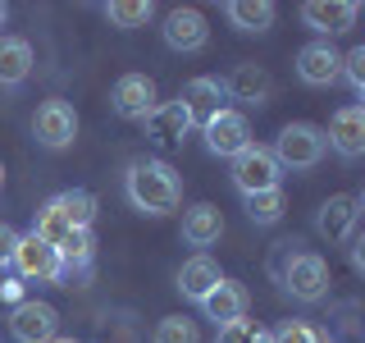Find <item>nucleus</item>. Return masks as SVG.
<instances>
[{
	"label": "nucleus",
	"mask_w": 365,
	"mask_h": 343,
	"mask_svg": "<svg viewBox=\"0 0 365 343\" xmlns=\"http://www.w3.org/2000/svg\"><path fill=\"white\" fill-rule=\"evenodd\" d=\"M0 183H5V169H0Z\"/></svg>",
	"instance_id": "obj_35"
},
{
	"label": "nucleus",
	"mask_w": 365,
	"mask_h": 343,
	"mask_svg": "<svg viewBox=\"0 0 365 343\" xmlns=\"http://www.w3.org/2000/svg\"><path fill=\"white\" fill-rule=\"evenodd\" d=\"M215 343H269V329L251 325V320H233V325H220Z\"/></svg>",
	"instance_id": "obj_30"
},
{
	"label": "nucleus",
	"mask_w": 365,
	"mask_h": 343,
	"mask_svg": "<svg viewBox=\"0 0 365 343\" xmlns=\"http://www.w3.org/2000/svg\"><path fill=\"white\" fill-rule=\"evenodd\" d=\"M220 234H224L220 206L201 202V206H192V211L182 215V238H187L192 247H215V243H220Z\"/></svg>",
	"instance_id": "obj_19"
},
{
	"label": "nucleus",
	"mask_w": 365,
	"mask_h": 343,
	"mask_svg": "<svg viewBox=\"0 0 365 343\" xmlns=\"http://www.w3.org/2000/svg\"><path fill=\"white\" fill-rule=\"evenodd\" d=\"M146 137H151L155 146H178L182 137H187V129H192V119H187V110L178 106V101H160V106L146 114Z\"/></svg>",
	"instance_id": "obj_13"
},
{
	"label": "nucleus",
	"mask_w": 365,
	"mask_h": 343,
	"mask_svg": "<svg viewBox=\"0 0 365 343\" xmlns=\"http://www.w3.org/2000/svg\"><path fill=\"white\" fill-rule=\"evenodd\" d=\"M178 106L187 110L192 124H210L215 114L224 110V87H220V78H192V83L182 87Z\"/></svg>",
	"instance_id": "obj_14"
},
{
	"label": "nucleus",
	"mask_w": 365,
	"mask_h": 343,
	"mask_svg": "<svg viewBox=\"0 0 365 343\" xmlns=\"http://www.w3.org/2000/svg\"><path fill=\"white\" fill-rule=\"evenodd\" d=\"M297 78L306 87H334L342 78V55L329 41H311L297 51Z\"/></svg>",
	"instance_id": "obj_9"
},
{
	"label": "nucleus",
	"mask_w": 365,
	"mask_h": 343,
	"mask_svg": "<svg viewBox=\"0 0 365 343\" xmlns=\"http://www.w3.org/2000/svg\"><path fill=\"white\" fill-rule=\"evenodd\" d=\"M269 343H329V334L315 329V325H306V320H283L269 334Z\"/></svg>",
	"instance_id": "obj_29"
},
{
	"label": "nucleus",
	"mask_w": 365,
	"mask_h": 343,
	"mask_svg": "<svg viewBox=\"0 0 365 343\" xmlns=\"http://www.w3.org/2000/svg\"><path fill=\"white\" fill-rule=\"evenodd\" d=\"M224 274H220V266H215L210 257H192V261H182V270H178V293L182 297H192V302H205V297L215 293V284H220Z\"/></svg>",
	"instance_id": "obj_18"
},
{
	"label": "nucleus",
	"mask_w": 365,
	"mask_h": 343,
	"mask_svg": "<svg viewBox=\"0 0 365 343\" xmlns=\"http://www.w3.org/2000/svg\"><path fill=\"white\" fill-rule=\"evenodd\" d=\"M60 266H64V274L68 270H91V257H96V243H91V229H73V234L64 238L60 247Z\"/></svg>",
	"instance_id": "obj_23"
},
{
	"label": "nucleus",
	"mask_w": 365,
	"mask_h": 343,
	"mask_svg": "<svg viewBox=\"0 0 365 343\" xmlns=\"http://www.w3.org/2000/svg\"><path fill=\"white\" fill-rule=\"evenodd\" d=\"M233 183L242 197H251V192H265V188H279V160H274L269 146H256L251 142L247 151L233 156Z\"/></svg>",
	"instance_id": "obj_5"
},
{
	"label": "nucleus",
	"mask_w": 365,
	"mask_h": 343,
	"mask_svg": "<svg viewBox=\"0 0 365 343\" xmlns=\"http://www.w3.org/2000/svg\"><path fill=\"white\" fill-rule=\"evenodd\" d=\"M220 87H224V96L242 101V106H265V101H269V91H274L269 74H265L260 64H237V69L224 78Z\"/></svg>",
	"instance_id": "obj_15"
},
{
	"label": "nucleus",
	"mask_w": 365,
	"mask_h": 343,
	"mask_svg": "<svg viewBox=\"0 0 365 343\" xmlns=\"http://www.w3.org/2000/svg\"><path fill=\"white\" fill-rule=\"evenodd\" d=\"M283 289H288L297 302H319L329 293V266L315 252H292L288 266H283Z\"/></svg>",
	"instance_id": "obj_3"
},
{
	"label": "nucleus",
	"mask_w": 365,
	"mask_h": 343,
	"mask_svg": "<svg viewBox=\"0 0 365 343\" xmlns=\"http://www.w3.org/2000/svg\"><path fill=\"white\" fill-rule=\"evenodd\" d=\"M361 14V5H351V0H311V5H302V19H306V28H315V32H347L351 23H356Z\"/></svg>",
	"instance_id": "obj_17"
},
{
	"label": "nucleus",
	"mask_w": 365,
	"mask_h": 343,
	"mask_svg": "<svg viewBox=\"0 0 365 343\" xmlns=\"http://www.w3.org/2000/svg\"><path fill=\"white\" fill-rule=\"evenodd\" d=\"M228 23L242 32H265L274 23V5L269 0H228Z\"/></svg>",
	"instance_id": "obj_22"
},
{
	"label": "nucleus",
	"mask_w": 365,
	"mask_h": 343,
	"mask_svg": "<svg viewBox=\"0 0 365 343\" xmlns=\"http://www.w3.org/2000/svg\"><path fill=\"white\" fill-rule=\"evenodd\" d=\"M201 133H205V151L210 156H228L233 160L237 151H247L251 146V129H247V114H237V110H220L210 124H201Z\"/></svg>",
	"instance_id": "obj_7"
},
{
	"label": "nucleus",
	"mask_w": 365,
	"mask_h": 343,
	"mask_svg": "<svg viewBox=\"0 0 365 343\" xmlns=\"http://www.w3.org/2000/svg\"><path fill=\"white\" fill-rule=\"evenodd\" d=\"M51 343H78V339H60V334H55V339H51Z\"/></svg>",
	"instance_id": "obj_34"
},
{
	"label": "nucleus",
	"mask_w": 365,
	"mask_h": 343,
	"mask_svg": "<svg viewBox=\"0 0 365 343\" xmlns=\"http://www.w3.org/2000/svg\"><path fill=\"white\" fill-rule=\"evenodd\" d=\"M160 32H165V46H169V51H182V55L201 51V46L210 41V28H205L201 9H169Z\"/></svg>",
	"instance_id": "obj_12"
},
{
	"label": "nucleus",
	"mask_w": 365,
	"mask_h": 343,
	"mask_svg": "<svg viewBox=\"0 0 365 343\" xmlns=\"http://www.w3.org/2000/svg\"><path fill=\"white\" fill-rule=\"evenodd\" d=\"M14 247H19V234L9 224H0V270L14 266Z\"/></svg>",
	"instance_id": "obj_32"
},
{
	"label": "nucleus",
	"mask_w": 365,
	"mask_h": 343,
	"mask_svg": "<svg viewBox=\"0 0 365 343\" xmlns=\"http://www.w3.org/2000/svg\"><path fill=\"white\" fill-rule=\"evenodd\" d=\"M247 289L237 279H220L215 284V293L201 302V312H205V320H215V325H233V320H247Z\"/></svg>",
	"instance_id": "obj_16"
},
{
	"label": "nucleus",
	"mask_w": 365,
	"mask_h": 343,
	"mask_svg": "<svg viewBox=\"0 0 365 343\" xmlns=\"http://www.w3.org/2000/svg\"><path fill=\"white\" fill-rule=\"evenodd\" d=\"M110 106H114V114L119 119H146L160 101H155V83L146 74H123L119 83H114V91H110Z\"/></svg>",
	"instance_id": "obj_10"
},
{
	"label": "nucleus",
	"mask_w": 365,
	"mask_h": 343,
	"mask_svg": "<svg viewBox=\"0 0 365 343\" xmlns=\"http://www.w3.org/2000/svg\"><path fill=\"white\" fill-rule=\"evenodd\" d=\"M32 74V46L23 37H0V83L19 87Z\"/></svg>",
	"instance_id": "obj_21"
},
{
	"label": "nucleus",
	"mask_w": 365,
	"mask_h": 343,
	"mask_svg": "<svg viewBox=\"0 0 365 343\" xmlns=\"http://www.w3.org/2000/svg\"><path fill=\"white\" fill-rule=\"evenodd\" d=\"M5 19H9V9H5V5H0V28H5Z\"/></svg>",
	"instance_id": "obj_33"
},
{
	"label": "nucleus",
	"mask_w": 365,
	"mask_h": 343,
	"mask_svg": "<svg viewBox=\"0 0 365 343\" xmlns=\"http://www.w3.org/2000/svg\"><path fill=\"white\" fill-rule=\"evenodd\" d=\"M247 202V220L251 224H274L283 215V192L279 188H265V192H251V197H242Z\"/></svg>",
	"instance_id": "obj_26"
},
{
	"label": "nucleus",
	"mask_w": 365,
	"mask_h": 343,
	"mask_svg": "<svg viewBox=\"0 0 365 343\" xmlns=\"http://www.w3.org/2000/svg\"><path fill=\"white\" fill-rule=\"evenodd\" d=\"M356 215H361V197H329L324 206H319V215H315V229L324 238H347L351 234V224H356Z\"/></svg>",
	"instance_id": "obj_20"
},
{
	"label": "nucleus",
	"mask_w": 365,
	"mask_h": 343,
	"mask_svg": "<svg viewBox=\"0 0 365 343\" xmlns=\"http://www.w3.org/2000/svg\"><path fill=\"white\" fill-rule=\"evenodd\" d=\"M123 188H128V202L142 215H169L182 197V183L174 174V165H165V160H137Z\"/></svg>",
	"instance_id": "obj_1"
},
{
	"label": "nucleus",
	"mask_w": 365,
	"mask_h": 343,
	"mask_svg": "<svg viewBox=\"0 0 365 343\" xmlns=\"http://www.w3.org/2000/svg\"><path fill=\"white\" fill-rule=\"evenodd\" d=\"M342 78L356 91H365V46H351V51L342 55Z\"/></svg>",
	"instance_id": "obj_31"
},
{
	"label": "nucleus",
	"mask_w": 365,
	"mask_h": 343,
	"mask_svg": "<svg viewBox=\"0 0 365 343\" xmlns=\"http://www.w3.org/2000/svg\"><path fill=\"white\" fill-rule=\"evenodd\" d=\"M269 151L279 160V169H315L329 151V137L319 124H283Z\"/></svg>",
	"instance_id": "obj_2"
},
{
	"label": "nucleus",
	"mask_w": 365,
	"mask_h": 343,
	"mask_svg": "<svg viewBox=\"0 0 365 343\" xmlns=\"http://www.w3.org/2000/svg\"><path fill=\"white\" fill-rule=\"evenodd\" d=\"M329 146L342 156V160H361L365 151V106L361 101H351V106H342L334 114V124H329Z\"/></svg>",
	"instance_id": "obj_11"
},
{
	"label": "nucleus",
	"mask_w": 365,
	"mask_h": 343,
	"mask_svg": "<svg viewBox=\"0 0 365 343\" xmlns=\"http://www.w3.org/2000/svg\"><path fill=\"white\" fill-rule=\"evenodd\" d=\"M60 211L68 215V224L73 229H91V220H96V197L91 192H83V188H73V192H60Z\"/></svg>",
	"instance_id": "obj_25"
},
{
	"label": "nucleus",
	"mask_w": 365,
	"mask_h": 343,
	"mask_svg": "<svg viewBox=\"0 0 365 343\" xmlns=\"http://www.w3.org/2000/svg\"><path fill=\"white\" fill-rule=\"evenodd\" d=\"M32 137L46 146V151H64L78 137V114L68 101H41L37 114H32Z\"/></svg>",
	"instance_id": "obj_4"
},
{
	"label": "nucleus",
	"mask_w": 365,
	"mask_h": 343,
	"mask_svg": "<svg viewBox=\"0 0 365 343\" xmlns=\"http://www.w3.org/2000/svg\"><path fill=\"white\" fill-rule=\"evenodd\" d=\"M155 343H201L197 320H187V316H165V320L155 325Z\"/></svg>",
	"instance_id": "obj_28"
},
{
	"label": "nucleus",
	"mask_w": 365,
	"mask_h": 343,
	"mask_svg": "<svg viewBox=\"0 0 365 343\" xmlns=\"http://www.w3.org/2000/svg\"><path fill=\"white\" fill-rule=\"evenodd\" d=\"M14 270L23 279H37V284H55L64 279V266H60V252L51 243H41L37 234H23L19 247H14Z\"/></svg>",
	"instance_id": "obj_6"
},
{
	"label": "nucleus",
	"mask_w": 365,
	"mask_h": 343,
	"mask_svg": "<svg viewBox=\"0 0 365 343\" xmlns=\"http://www.w3.org/2000/svg\"><path fill=\"white\" fill-rule=\"evenodd\" d=\"M32 234H37L41 243H51V247H60L64 238L73 234V224H68V215L60 211V202H55V197L37 211V224H32Z\"/></svg>",
	"instance_id": "obj_24"
},
{
	"label": "nucleus",
	"mask_w": 365,
	"mask_h": 343,
	"mask_svg": "<svg viewBox=\"0 0 365 343\" xmlns=\"http://www.w3.org/2000/svg\"><path fill=\"white\" fill-rule=\"evenodd\" d=\"M60 329V312L51 302H14L9 312V334L19 343H51Z\"/></svg>",
	"instance_id": "obj_8"
},
{
	"label": "nucleus",
	"mask_w": 365,
	"mask_h": 343,
	"mask_svg": "<svg viewBox=\"0 0 365 343\" xmlns=\"http://www.w3.org/2000/svg\"><path fill=\"white\" fill-rule=\"evenodd\" d=\"M106 14H110V23H119V28H142V23L155 14V5L151 0H110Z\"/></svg>",
	"instance_id": "obj_27"
}]
</instances>
